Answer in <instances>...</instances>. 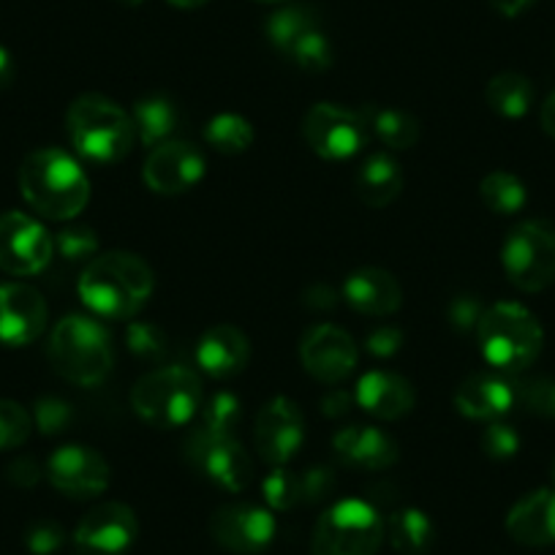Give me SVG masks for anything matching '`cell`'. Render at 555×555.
<instances>
[{"mask_svg":"<svg viewBox=\"0 0 555 555\" xmlns=\"http://www.w3.org/2000/svg\"><path fill=\"white\" fill-rule=\"evenodd\" d=\"M153 270L126 250H109L88 261L79 278V297L101 319L126 322L147 306L153 295Z\"/></svg>","mask_w":555,"mask_h":555,"instance_id":"cell-1","label":"cell"},{"mask_svg":"<svg viewBox=\"0 0 555 555\" xmlns=\"http://www.w3.org/2000/svg\"><path fill=\"white\" fill-rule=\"evenodd\" d=\"M20 191L39 216L72 221L90 199V180L77 158L57 147L34 151L20 167Z\"/></svg>","mask_w":555,"mask_h":555,"instance_id":"cell-2","label":"cell"},{"mask_svg":"<svg viewBox=\"0 0 555 555\" xmlns=\"http://www.w3.org/2000/svg\"><path fill=\"white\" fill-rule=\"evenodd\" d=\"M68 139L74 151L90 164H117L131 153L137 128L131 115L99 93L79 95L66 112Z\"/></svg>","mask_w":555,"mask_h":555,"instance_id":"cell-3","label":"cell"},{"mask_svg":"<svg viewBox=\"0 0 555 555\" xmlns=\"http://www.w3.org/2000/svg\"><path fill=\"white\" fill-rule=\"evenodd\" d=\"M205 389L199 373L183 365H164L145 373L131 389V409L158 430L183 428L202 411Z\"/></svg>","mask_w":555,"mask_h":555,"instance_id":"cell-4","label":"cell"},{"mask_svg":"<svg viewBox=\"0 0 555 555\" xmlns=\"http://www.w3.org/2000/svg\"><path fill=\"white\" fill-rule=\"evenodd\" d=\"M52 371L79 387H95L115 365L112 338L95 319L66 317L55 324L47 346Z\"/></svg>","mask_w":555,"mask_h":555,"instance_id":"cell-5","label":"cell"},{"mask_svg":"<svg viewBox=\"0 0 555 555\" xmlns=\"http://www.w3.org/2000/svg\"><path fill=\"white\" fill-rule=\"evenodd\" d=\"M479 351L504 373H520L542 354L544 333L539 319L520 302H495L485 308L477 327Z\"/></svg>","mask_w":555,"mask_h":555,"instance_id":"cell-6","label":"cell"},{"mask_svg":"<svg viewBox=\"0 0 555 555\" xmlns=\"http://www.w3.org/2000/svg\"><path fill=\"white\" fill-rule=\"evenodd\" d=\"M382 515L362 499H346L330 506L313 528V555H376L384 542Z\"/></svg>","mask_w":555,"mask_h":555,"instance_id":"cell-7","label":"cell"},{"mask_svg":"<svg viewBox=\"0 0 555 555\" xmlns=\"http://www.w3.org/2000/svg\"><path fill=\"white\" fill-rule=\"evenodd\" d=\"M501 264L515 289L537 295L555 284V227L542 218L517 223L501 248Z\"/></svg>","mask_w":555,"mask_h":555,"instance_id":"cell-8","label":"cell"},{"mask_svg":"<svg viewBox=\"0 0 555 555\" xmlns=\"http://www.w3.org/2000/svg\"><path fill=\"white\" fill-rule=\"evenodd\" d=\"M185 457L191 466L207 479L229 493H240L250 485L254 463L245 447L234 434H216V430L196 428L185 441Z\"/></svg>","mask_w":555,"mask_h":555,"instance_id":"cell-9","label":"cell"},{"mask_svg":"<svg viewBox=\"0 0 555 555\" xmlns=\"http://www.w3.org/2000/svg\"><path fill=\"white\" fill-rule=\"evenodd\" d=\"M302 139L324 162H346L367 145V126L360 112L322 101L302 117Z\"/></svg>","mask_w":555,"mask_h":555,"instance_id":"cell-10","label":"cell"},{"mask_svg":"<svg viewBox=\"0 0 555 555\" xmlns=\"http://www.w3.org/2000/svg\"><path fill=\"white\" fill-rule=\"evenodd\" d=\"M55 256V240L25 212L0 216V270L9 275H39Z\"/></svg>","mask_w":555,"mask_h":555,"instance_id":"cell-11","label":"cell"},{"mask_svg":"<svg viewBox=\"0 0 555 555\" xmlns=\"http://www.w3.org/2000/svg\"><path fill=\"white\" fill-rule=\"evenodd\" d=\"M302 439H306V423L295 400L272 398L270 403L261 405L256 414L254 441L256 452L267 466H286L300 452Z\"/></svg>","mask_w":555,"mask_h":555,"instance_id":"cell-12","label":"cell"},{"mask_svg":"<svg viewBox=\"0 0 555 555\" xmlns=\"http://www.w3.org/2000/svg\"><path fill=\"white\" fill-rule=\"evenodd\" d=\"M139 537V520L131 506L106 501L93 506L74 531V547L79 555H122Z\"/></svg>","mask_w":555,"mask_h":555,"instance_id":"cell-13","label":"cell"},{"mask_svg":"<svg viewBox=\"0 0 555 555\" xmlns=\"http://www.w3.org/2000/svg\"><path fill=\"white\" fill-rule=\"evenodd\" d=\"M207 162L202 151L183 139H169L164 145L153 147L147 156L142 180L158 196L189 194L205 178Z\"/></svg>","mask_w":555,"mask_h":555,"instance_id":"cell-14","label":"cell"},{"mask_svg":"<svg viewBox=\"0 0 555 555\" xmlns=\"http://www.w3.org/2000/svg\"><path fill=\"white\" fill-rule=\"evenodd\" d=\"M354 338L335 324H317L300 340V362L317 382L338 384L357 367Z\"/></svg>","mask_w":555,"mask_h":555,"instance_id":"cell-15","label":"cell"},{"mask_svg":"<svg viewBox=\"0 0 555 555\" xmlns=\"http://www.w3.org/2000/svg\"><path fill=\"white\" fill-rule=\"evenodd\" d=\"M47 479L68 499H95L109 488V463L82 444L61 447L47 461Z\"/></svg>","mask_w":555,"mask_h":555,"instance_id":"cell-16","label":"cell"},{"mask_svg":"<svg viewBox=\"0 0 555 555\" xmlns=\"http://www.w3.org/2000/svg\"><path fill=\"white\" fill-rule=\"evenodd\" d=\"M210 533L221 547L240 555H254L270 547L275 539V517L264 506L227 504L212 515Z\"/></svg>","mask_w":555,"mask_h":555,"instance_id":"cell-17","label":"cell"},{"mask_svg":"<svg viewBox=\"0 0 555 555\" xmlns=\"http://www.w3.org/2000/svg\"><path fill=\"white\" fill-rule=\"evenodd\" d=\"M47 327V302L28 284H0V344L28 346Z\"/></svg>","mask_w":555,"mask_h":555,"instance_id":"cell-18","label":"cell"},{"mask_svg":"<svg viewBox=\"0 0 555 555\" xmlns=\"http://www.w3.org/2000/svg\"><path fill=\"white\" fill-rule=\"evenodd\" d=\"M194 357L202 373L218 378V382H227L245 371L250 360V344L243 330L232 327V324H216L202 335Z\"/></svg>","mask_w":555,"mask_h":555,"instance_id":"cell-19","label":"cell"},{"mask_svg":"<svg viewBox=\"0 0 555 555\" xmlns=\"http://www.w3.org/2000/svg\"><path fill=\"white\" fill-rule=\"evenodd\" d=\"M333 450L338 452L340 461L351 468L362 472H384V468L398 463V441L382 428L373 425H351V428L338 430L333 436Z\"/></svg>","mask_w":555,"mask_h":555,"instance_id":"cell-20","label":"cell"},{"mask_svg":"<svg viewBox=\"0 0 555 555\" xmlns=\"http://www.w3.org/2000/svg\"><path fill=\"white\" fill-rule=\"evenodd\" d=\"M354 400L376 420H400L416 403L414 387L392 371H367L354 387Z\"/></svg>","mask_w":555,"mask_h":555,"instance_id":"cell-21","label":"cell"},{"mask_svg":"<svg viewBox=\"0 0 555 555\" xmlns=\"http://www.w3.org/2000/svg\"><path fill=\"white\" fill-rule=\"evenodd\" d=\"M344 300L365 317H392L403 306V289L392 272L362 267L344 281Z\"/></svg>","mask_w":555,"mask_h":555,"instance_id":"cell-22","label":"cell"},{"mask_svg":"<svg viewBox=\"0 0 555 555\" xmlns=\"http://www.w3.org/2000/svg\"><path fill=\"white\" fill-rule=\"evenodd\" d=\"M515 403L517 384L493 373L468 376L455 392V409L468 420H482V423H493L499 416L509 414Z\"/></svg>","mask_w":555,"mask_h":555,"instance_id":"cell-23","label":"cell"},{"mask_svg":"<svg viewBox=\"0 0 555 555\" xmlns=\"http://www.w3.org/2000/svg\"><path fill=\"white\" fill-rule=\"evenodd\" d=\"M506 533L526 547L555 544V488H542L517 501L506 515Z\"/></svg>","mask_w":555,"mask_h":555,"instance_id":"cell-24","label":"cell"},{"mask_svg":"<svg viewBox=\"0 0 555 555\" xmlns=\"http://www.w3.org/2000/svg\"><path fill=\"white\" fill-rule=\"evenodd\" d=\"M403 169L389 153H371L354 175L357 196L362 205L373 207V210L392 205L403 191Z\"/></svg>","mask_w":555,"mask_h":555,"instance_id":"cell-25","label":"cell"},{"mask_svg":"<svg viewBox=\"0 0 555 555\" xmlns=\"http://www.w3.org/2000/svg\"><path fill=\"white\" fill-rule=\"evenodd\" d=\"M133 128H137V139L145 147H158L164 142L172 139V133L178 131L180 115L178 106L172 104L164 95H147V99H139L133 104L131 112Z\"/></svg>","mask_w":555,"mask_h":555,"instance_id":"cell-26","label":"cell"},{"mask_svg":"<svg viewBox=\"0 0 555 555\" xmlns=\"http://www.w3.org/2000/svg\"><path fill=\"white\" fill-rule=\"evenodd\" d=\"M360 115L389 151H411L420 142V120L409 112L395 109V106L367 104Z\"/></svg>","mask_w":555,"mask_h":555,"instance_id":"cell-27","label":"cell"},{"mask_svg":"<svg viewBox=\"0 0 555 555\" xmlns=\"http://www.w3.org/2000/svg\"><path fill=\"white\" fill-rule=\"evenodd\" d=\"M384 528H387L389 544H392L400 555H425L434 547L436 528L423 509L405 506V509L392 512V515L387 517V526Z\"/></svg>","mask_w":555,"mask_h":555,"instance_id":"cell-28","label":"cell"},{"mask_svg":"<svg viewBox=\"0 0 555 555\" xmlns=\"http://www.w3.org/2000/svg\"><path fill=\"white\" fill-rule=\"evenodd\" d=\"M317 28H322V25H319V14L311 7H286L270 14V20L264 25V34L272 50L289 57V52Z\"/></svg>","mask_w":555,"mask_h":555,"instance_id":"cell-29","label":"cell"},{"mask_svg":"<svg viewBox=\"0 0 555 555\" xmlns=\"http://www.w3.org/2000/svg\"><path fill=\"white\" fill-rule=\"evenodd\" d=\"M485 101L495 115L506 117V120H517L526 117L533 104V85L531 79L522 77L517 72H504L493 77L485 90Z\"/></svg>","mask_w":555,"mask_h":555,"instance_id":"cell-30","label":"cell"},{"mask_svg":"<svg viewBox=\"0 0 555 555\" xmlns=\"http://www.w3.org/2000/svg\"><path fill=\"white\" fill-rule=\"evenodd\" d=\"M205 139L207 145L216 153H221V156H243V153L254 145L256 131L243 115L221 112V115H216L207 122Z\"/></svg>","mask_w":555,"mask_h":555,"instance_id":"cell-31","label":"cell"},{"mask_svg":"<svg viewBox=\"0 0 555 555\" xmlns=\"http://www.w3.org/2000/svg\"><path fill=\"white\" fill-rule=\"evenodd\" d=\"M479 196H482L485 207L495 216H515L528 202V191L522 180L517 175L504 172V169L485 175V180L479 183Z\"/></svg>","mask_w":555,"mask_h":555,"instance_id":"cell-32","label":"cell"},{"mask_svg":"<svg viewBox=\"0 0 555 555\" xmlns=\"http://www.w3.org/2000/svg\"><path fill=\"white\" fill-rule=\"evenodd\" d=\"M261 495H264L267 506L278 512H286L292 506L302 504V490H300V474L289 472V468L278 466L275 472L267 474L261 482Z\"/></svg>","mask_w":555,"mask_h":555,"instance_id":"cell-33","label":"cell"},{"mask_svg":"<svg viewBox=\"0 0 555 555\" xmlns=\"http://www.w3.org/2000/svg\"><path fill=\"white\" fill-rule=\"evenodd\" d=\"M199 428L216 430V434H234L240 423V398L232 392H216L202 403Z\"/></svg>","mask_w":555,"mask_h":555,"instance_id":"cell-34","label":"cell"},{"mask_svg":"<svg viewBox=\"0 0 555 555\" xmlns=\"http://www.w3.org/2000/svg\"><path fill=\"white\" fill-rule=\"evenodd\" d=\"M289 61L295 63V66H300L302 72H327V68L333 66V44H330L327 34H324L322 28L311 30V34L289 52Z\"/></svg>","mask_w":555,"mask_h":555,"instance_id":"cell-35","label":"cell"},{"mask_svg":"<svg viewBox=\"0 0 555 555\" xmlns=\"http://www.w3.org/2000/svg\"><path fill=\"white\" fill-rule=\"evenodd\" d=\"M55 250L63 261L68 264H88L99 254V237L93 229L88 227H72L63 229L55 237Z\"/></svg>","mask_w":555,"mask_h":555,"instance_id":"cell-36","label":"cell"},{"mask_svg":"<svg viewBox=\"0 0 555 555\" xmlns=\"http://www.w3.org/2000/svg\"><path fill=\"white\" fill-rule=\"evenodd\" d=\"M30 430H34V420L28 411L14 400H0V452L23 447Z\"/></svg>","mask_w":555,"mask_h":555,"instance_id":"cell-37","label":"cell"},{"mask_svg":"<svg viewBox=\"0 0 555 555\" xmlns=\"http://www.w3.org/2000/svg\"><path fill=\"white\" fill-rule=\"evenodd\" d=\"M128 349H131L133 357L147 362H156L167 354V338H164L162 330L156 324L147 322H133L126 333Z\"/></svg>","mask_w":555,"mask_h":555,"instance_id":"cell-38","label":"cell"},{"mask_svg":"<svg viewBox=\"0 0 555 555\" xmlns=\"http://www.w3.org/2000/svg\"><path fill=\"white\" fill-rule=\"evenodd\" d=\"M479 447H482V452L490 461H509V457H515L517 452H520V436H517V430L512 428V425L495 423L493 420V423L482 430Z\"/></svg>","mask_w":555,"mask_h":555,"instance_id":"cell-39","label":"cell"},{"mask_svg":"<svg viewBox=\"0 0 555 555\" xmlns=\"http://www.w3.org/2000/svg\"><path fill=\"white\" fill-rule=\"evenodd\" d=\"M34 420L44 436L66 434L74 423V409L61 398H39L36 400Z\"/></svg>","mask_w":555,"mask_h":555,"instance_id":"cell-40","label":"cell"},{"mask_svg":"<svg viewBox=\"0 0 555 555\" xmlns=\"http://www.w3.org/2000/svg\"><path fill=\"white\" fill-rule=\"evenodd\" d=\"M63 542H66V533L55 520H39L25 531V544L34 555H52L63 547Z\"/></svg>","mask_w":555,"mask_h":555,"instance_id":"cell-41","label":"cell"},{"mask_svg":"<svg viewBox=\"0 0 555 555\" xmlns=\"http://www.w3.org/2000/svg\"><path fill=\"white\" fill-rule=\"evenodd\" d=\"M482 313H485V306L479 302V297H472V295L455 297V300L450 302V308H447V319H450L452 327L463 335L477 333L479 322H482Z\"/></svg>","mask_w":555,"mask_h":555,"instance_id":"cell-42","label":"cell"},{"mask_svg":"<svg viewBox=\"0 0 555 555\" xmlns=\"http://www.w3.org/2000/svg\"><path fill=\"white\" fill-rule=\"evenodd\" d=\"M517 400H522L533 414L553 416L555 420V382L539 378V382L520 384V387H517Z\"/></svg>","mask_w":555,"mask_h":555,"instance_id":"cell-43","label":"cell"},{"mask_svg":"<svg viewBox=\"0 0 555 555\" xmlns=\"http://www.w3.org/2000/svg\"><path fill=\"white\" fill-rule=\"evenodd\" d=\"M302 504H319L335 490V474L330 468H308L300 474Z\"/></svg>","mask_w":555,"mask_h":555,"instance_id":"cell-44","label":"cell"},{"mask_svg":"<svg viewBox=\"0 0 555 555\" xmlns=\"http://www.w3.org/2000/svg\"><path fill=\"white\" fill-rule=\"evenodd\" d=\"M400 346H403V333L398 327H392V324L376 327L365 340V349L373 357H392Z\"/></svg>","mask_w":555,"mask_h":555,"instance_id":"cell-45","label":"cell"},{"mask_svg":"<svg viewBox=\"0 0 555 555\" xmlns=\"http://www.w3.org/2000/svg\"><path fill=\"white\" fill-rule=\"evenodd\" d=\"M9 479H12L17 488H34L41 479V468L34 457H17V461L9 466Z\"/></svg>","mask_w":555,"mask_h":555,"instance_id":"cell-46","label":"cell"},{"mask_svg":"<svg viewBox=\"0 0 555 555\" xmlns=\"http://www.w3.org/2000/svg\"><path fill=\"white\" fill-rule=\"evenodd\" d=\"M351 405H357L354 395L344 392V389H333L322 398V411L330 416V420H338V416L349 414Z\"/></svg>","mask_w":555,"mask_h":555,"instance_id":"cell-47","label":"cell"},{"mask_svg":"<svg viewBox=\"0 0 555 555\" xmlns=\"http://www.w3.org/2000/svg\"><path fill=\"white\" fill-rule=\"evenodd\" d=\"M533 0H490V7L501 14V17H520Z\"/></svg>","mask_w":555,"mask_h":555,"instance_id":"cell-48","label":"cell"},{"mask_svg":"<svg viewBox=\"0 0 555 555\" xmlns=\"http://www.w3.org/2000/svg\"><path fill=\"white\" fill-rule=\"evenodd\" d=\"M14 74H17V68H14L12 52L0 47V90H7L14 82Z\"/></svg>","mask_w":555,"mask_h":555,"instance_id":"cell-49","label":"cell"},{"mask_svg":"<svg viewBox=\"0 0 555 555\" xmlns=\"http://www.w3.org/2000/svg\"><path fill=\"white\" fill-rule=\"evenodd\" d=\"M539 122H542L544 133L555 139V93H550L547 99H544L542 112H539Z\"/></svg>","mask_w":555,"mask_h":555,"instance_id":"cell-50","label":"cell"},{"mask_svg":"<svg viewBox=\"0 0 555 555\" xmlns=\"http://www.w3.org/2000/svg\"><path fill=\"white\" fill-rule=\"evenodd\" d=\"M167 3H172L175 9H199L210 3V0H167Z\"/></svg>","mask_w":555,"mask_h":555,"instance_id":"cell-51","label":"cell"},{"mask_svg":"<svg viewBox=\"0 0 555 555\" xmlns=\"http://www.w3.org/2000/svg\"><path fill=\"white\" fill-rule=\"evenodd\" d=\"M115 3H120V7H139L142 0H115Z\"/></svg>","mask_w":555,"mask_h":555,"instance_id":"cell-52","label":"cell"},{"mask_svg":"<svg viewBox=\"0 0 555 555\" xmlns=\"http://www.w3.org/2000/svg\"><path fill=\"white\" fill-rule=\"evenodd\" d=\"M264 3H284V0H264Z\"/></svg>","mask_w":555,"mask_h":555,"instance_id":"cell-53","label":"cell"},{"mask_svg":"<svg viewBox=\"0 0 555 555\" xmlns=\"http://www.w3.org/2000/svg\"><path fill=\"white\" fill-rule=\"evenodd\" d=\"M553 479H555V461H553Z\"/></svg>","mask_w":555,"mask_h":555,"instance_id":"cell-54","label":"cell"}]
</instances>
